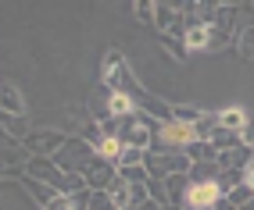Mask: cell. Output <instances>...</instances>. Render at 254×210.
Here are the masks:
<instances>
[{
  "label": "cell",
  "mask_w": 254,
  "mask_h": 210,
  "mask_svg": "<svg viewBox=\"0 0 254 210\" xmlns=\"http://www.w3.org/2000/svg\"><path fill=\"white\" fill-rule=\"evenodd\" d=\"M186 157H190L193 168H204V164H218V150L211 143H190L186 146Z\"/></svg>",
  "instance_id": "cell-12"
},
{
  "label": "cell",
  "mask_w": 254,
  "mask_h": 210,
  "mask_svg": "<svg viewBox=\"0 0 254 210\" xmlns=\"http://www.w3.org/2000/svg\"><path fill=\"white\" fill-rule=\"evenodd\" d=\"M43 210H75V203H72V196H61V192H58V196L50 200Z\"/></svg>",
  "instance_id": "cell-29"
},
{
  "label": "cell",
  "mask_w": 254,
  "mask_h": 210,
  "mask_svg": "<svg viewBox=\"0 0 254 210\" xmlns=\"http://www.w3.org/2000/svg\"><path fill=\"white\" fill-rule=\"evenodd\" d=\"M86 114H90L93 125H108V121H118V118L111 114V89H108L104 82H100V89H93V93L86 96Z\"/></svg>",
  "instance_id": "cell-8"
},
{
  "label": "cell",
  "mask_w": 254,
  "mask_h": 210,
  "mask_svg": "<svg viewBox=\"0 0 254 210\" xmlns=\"http://www.w3.org/2000/svg\"><path fill=\"white\" fill-rule=\"evenodd\" d=\"M161 210H179V207H161Z\"/></svg>",
  "instance_id": "cell-33"
},
{
  "label": "cell",
  "mask_w": 254,
  "mask_h": 210,
  "mask_svg": "<svg viewBox=\"0 0 254 210\" xmlns=\"http://www.w3.org/2000/svg\"><path fill=\"white\" fill-rule=\"evenodd\" d=\"M115 178H118V168L108 164V161H97L93 171L86 174V189H90V192H108Z\"/></svg>",
  "instance_id": "cell-9"
},
{
  "label": "cell",
  "mask_w": 254,
  "mask_h": 210,
  "mask_svg": "<svg viewBox=\"0 0 254 210\" xmlns=\"http://www.w3.org/2000/svg\"><path fill=\"white\" fill-rule=\"evenodd\" d=\"M0 128H4L14 143H22V139L32 132V125L25 121V114H0Z\"/></svg>",
  "instance_id": "cell-11"
},
{
  "label": "cell",
  "mask_w": 254,
  "mask_h": 210,
  "mask_svg": "<svg viewBox=\"0 0 254 210\" xmlns=\"http://www.w3.org/2000/svg\"><path fill=\"white\" fill-rule=\"evenodd\" d=\"M90 210H118V207L111 203V196H108V192H93V200H90Z\"/></svg>",
  "instance_id": "cell-27"
},
{
  "label": "cell",
  "mask_w": 254,
  "mask_h": 210,
  "mask_svg": "<svg viewBox=\"0 0 254 210\" xmlns=\"http://www.w3.org/2000/svg\"><path fill=\"white\" fill-rule=\"evenodd\" d=\"M22 182H25V189L32 192V200H36L40 207H47L50 200H54V196H58V192H54V189H50V185H43V182H36V178H29V174H25V171H22Z\"/></svg>",
  "instance_id": "cell-19"
},
{
  "label": "cell",
  "mask_w": 254,
  "mask_h": 210,
  "mask_svg": "<svg viewBox=\"0 0 254 210\" xmlns=\"http://www.w3.org/2000/svg\"><path fill=\"white\" fill-rule=\"evenodd\" d=\"M190 143H193V125L165 121V125H158L154 139H150V153H186Z\"/></svg>",
  "instance_id": "cell-4"
},
{
  "label": "cell",
  "mask_w": 254,
  "mask_h": 210,
  "mask_svg": "<svg viewBox=\"0 0 254 210\" xmlns=\"http://www.w3.org/2000/svg\"><path fill=\"white\" fill-rule=\"evenodd\" d=\"M226 200L233 203V210H244V207H247V203L254 200V189H251V185L244 182V185H236V189H229V192H226Z\"/></svg>",
  "instance_id": "cell-21"
},
{
  "label": "cell",
  "mask_w": 254,
  "mask_h": 210,
  "mask_svg": "<svg viewBox=\"0 0 254 210\" xmlns=\"http://www.w3.org/2000/svg\"><path fill=\"white\" fill-rule=\"evenodd\" d=\"M132 11H136V18H140V22H150V25H154V4H150V0H140V4L132 7Z\"/></svg>",
  "instance_id": "cell-28"
},
{
  "label": "cell",
  "mask_w": 254,
  "mask_h": 210,
  "mask_svg": "<svg viewBox=\"0 0 254 210\" xmlns=\"http://www.w3.org/2000/svg\"><path fill=\"white\" fill-rule=\"evenodd\" d=\"M64 143H68V135L58 132V128H32L25 139H22V146L29 157H54Z\"/></svg>",
  "instance_id": "cell-6"
},
{
  "label": "cell",
  "mask_w": 254,
  "mask_h": 210,
  "mask_svg": "<svg viewBox=\"0 0 254 210\" xmlns=\"http://www.w3.org/2000/svg\"><path fill=\"white\" fill-rule=\"evenodd\" d=\"M233 50L240 54V61H254V25H240V29H236Z\"/></svg>",
  "instance_id": "cell-13"
},
{
  "label": "cell",
  "mask_w": 254,
  "mask_h": 210,
  "mask_svg": "<svg viewBox=\"0 0 254 210\" xmlns=\"http://www.w3.org/2000/svg\"><path fill=\"white\" fill-rule=\"evenodd\" d=\"M208 40H211V36H208V29H204V25H197V29L186 32V40H183V43H186V50H208Z\"/></svg>",
  "instance_id": "cell-22"
},
{
  "label": "cell",
  "mask_w": 254,
  "mask_h": 210,
  "mask_svg": "<svg viewBox=\"0 0 254 210\" xmlns=\"http://www.w3.org/2000/svg\"><path fill=\"white\" fill-rule=\"evenodd\" d=\"M200 114L204 111H197V107H172V121H183V125H197Z\"/></svg>",
  "instance_id": "cell-26"
},
{
  "label": "cell",
  "mask_w": 254,
  "mask_h": 210,
  "mask_svg": "<svg viewBox=\"0 0 254 210\" xmlns=\"http://www.w3.org/2000/svg\"><path fill=\"white\" fill-rule=\"evenodd\" d=\"M247 111L244 107H229V111H218V128H229V132H240L244 135V128H247Z\"/></svg>",
  "instance_id": "cell-14"
},
{
  "label": "cell",
  "mask_w": 254,
  "mask_h": 210,
  "mask_svg": "<svg viewBox=\"0 0 254 210\" xmlns=\"http://www.w3.org/2000/svg\"><path fill=\"white\" fill-rule=\"evenodd\" d=\"M129 185H132V182H126L122 174H118V178L111 182V189H108V196H111V203H115L118 210H126V207H129Z\"/></svg>",
  "instance_id": "cell-20"
},
{
  "label": "cell",
  "mask_w": 254,
  "mask_h": 210,
  "mask_svg": "<svg viewBox=\"0 0 254 210\" xmlns=\"http://www.w3.org/2000/svg\"><path fill=\"white\" fill-rule=\"evenodd\" d=\"M251 146H240V150H229V153H218V171H233V168H247L251 164Z\"/></svg>",
  "instance_id": "cell-15"
},
{
  "label": "cell",
  "mask_w": 254,
  "mask_h": 210,
  "mask_svg": "<svg viewBox=\"0 0 254 210\" xmlns=\"http://www.w3.org/2000/svg\"><path fill=\"white\" fill-rule=\"evenodd\" d=\"M0 114H25V100L11 82H0Z\"/></svg>",
  "instance_id": "cell-10"
},
{
  "label": "cell",
  "mask_w": 254,
  "mask_h": 210,
  "mask_svg": "<svg viewBox=\"0 0 254 210\" xmlns=\"http://www.w3.org/2000/svg\"><path fill=\"white\" fill-rule=\"evenodd\" d=\"M172 25H176V4H154V29H158V36L172 32Z\"/></svg>",
  "instance_id": "cell-18"
},
{
  "label": "cell",
  "mask_w": 254,
  "mask_h": 210,
  "mask_svg": "<svg viewBox=\"0 0 254 210\" xmlns=\"http://www.w3.org/2000/svg\"><path fill=\"white\" fill-rule=\"evenodd\" d=\"M100 82H104L111 93H126V96H132V100H140V96H143V85L136 82V75H132L129 61L122 57V50H108L104 68H100Z\"/></svg>",
  "instance_id": "cell-1"
},
{
  "label": "cell",
  "mask_w": 254,
  "mask_h": 210,
  "mask_svg": "<svg viewBox=\"0 0 254 210\" xmlns=\"http://www.w3.org/2000/svg\"><path fill=\"white\" fill-rule=\"evenodd\" d=\"M143 168H147V174L150 178H172V174H190L193 171V164H190V157L186 153H143Z\"/></svg>",
  "instance_id": "cell-5"
},
{
  "label": "cell",
  "mask_w": 254,
  "mask_h": 210,
  "mask_svg": "<svg viewBox=\"0 0 254 210\" xmlns=\"http://www.w3.org/2000/svg\"><path fill=\"white\" fill-rule=\"evenodd\" d=\"M143 153H147V150L126 146V150H122V161H118V171H126V168H143Z\"/></svg>",
  "instance_id": "cell-24"
},
{
  "label": "cell",
  "mask_w": 254,
  "mask_h": 210,
  "mask_svg": "<svg viewBox=\"0 0 254 210\" xmlns=\"http://www.w3.org/2000/svg\"><path fill=\"white\" fill-rule=\"evenodd\" d=\"M147 192H150V200H154L158 207H172V203H168V192H165V182H161V178H147Z\"/></svg>",
  "instance_id": "cell-25"
},
{
  "label": "cell",
  "mask_w": 254,
  "mask_h": 210,
  "mask_svg": "<svg viewBox=\"0 0 254 210\" xmlns=\"http://www.w3.org/2000/svg\"><path fill=\"white\" fill-rule=\"evenodd\" d=\"M226 200V192L218 189V182H190L183 196V210H215Z\"/></svg>",
  "instance_id": "cell-7"
},
{
  "label": "cell",
  "mask_w": 254,
  "mask_h": 210,
  "mask_svg": "<svg viewBox=\"0 0 254 210\" xmlns=\"http://www.w3.org/2000/svg\"><path fill=\"white\" fill-rule=\"evenodd\" d=\"M7 174H11V168H4V164H0V178H7Z\"/></svg>",
  "instance_id": "cell-31"
},
{
  "label": "cell",
  "mask_w": 254,
  "mask_h": 210,
  "mask_svg": "<svg viewBox=\"0 0 254 210\" xmlns=\"http://www.w3.org/2000/svg\"><path fill=\"white\" fill-rule=\"evenodd\" d=\"M244 210H254V200H251V203H247V207H244Z\"/></svg>",
  "instance_id": "cell-32"
},
{
  "label": "cell",
  "mask_w": 254,
  "mask_h": 210,
  "mask_svg": "<svg viewBox=\"0 0 254 210\" xmlns=\"http://www.w3.org/2000/svg\"><path fill=\"white\" fill-rule=\"evenodd\" d=\"M50 161H54L64 174H82V178H86L100 157H97V146H90L82 135H68V143H64L54 157H50Z\"/></svg>",
  "instance_id": "cell-2"
},
{
  "label": "cell",
  "mask_w": 254,
  "mask_h": 210,
  "mask_svg": "<svg viewBox=\"0 0 254 210\" xmlns=\"http://www.w3.org/2000/svg\"><path fill=\"white\" fill-rule=\"evenodd\" d=\"M211 146H215L218 153L240 150V146H244V135H240V132H229V128H218V132L211 135Z\"/></svg>",
  "instance_id": "cell-17"
},
{
  "label": "cell",
  "mask_w": 254,
  "mask_h": 210,
  "mask_svg": "<svg viewBox=\"0 0 254 210\" xmlns=\"http://www.w3.org/2000/svg\"><path fill=\"white\" fill-rule=\"evenodd\" d=\"M161 46L168 50V57H172V61H186V57H190L186 43H183V40H176V36H161Z\"/></svg>",
  "instance_id": "cell-23"
},
{
  "label": "cell",
  "mask_w": 254,
  "mask_h": 210,
  "mask_svg": "<svg viewBox=\"0 0 254 210\" xmlns=\"http://www.w3.org/2000/svg\"><path fill=\"white\" fill-rule=\"evenodd\" d=\"M161 121H150L147 114L132 111L129 118L118 121V139H122V146H132V150H150V139H154Z\"/></svg>",
  "instance_id": "cell-3"
},
{
  "label": "cell",
  "mask_w": 254,
  "mask_h": 210,
  "mask_svg": "<svg viewBox=\"0 0 254 210\" xmlns=\"http://www.w3.org/2000/svg\"><path fill=\"white\" fill-rule=\"evenodd\" d=\"M244 146H251V150H254V114L247 118V128H244Z\"/></svg>",
  "instance_id": "cell-30"
},
{
  "label": "cell",
  "mask_w": 254,
  "mask_h": 210,
  "mask_svg": "<svg viewBox=\"0 0 254 210\" xmlns=\"http://www.w3.org/2000/svg\"><path fill=\"white\" fill-rule=\"evenodd\" d=\"M122 150H126V146H122V139H118V135H104V139H100V146H97V157L118 168V161H122Z\"/></svg>",
  "instance_id": "cell-16"
}]
</instances>
